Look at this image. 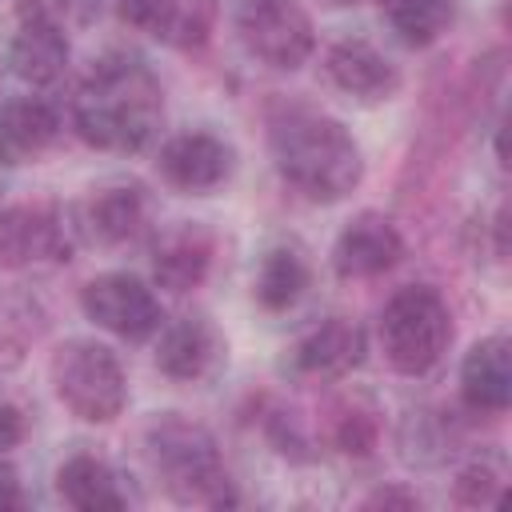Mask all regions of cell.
<instances>
[{
	"label": "cell",
	"instance_id": "1",
	"mask_svg": "<svg viewBox=\"0 0 512 512\" xmlns=\"http://www.w3.org/2000/svg\"><path fill=\"white\" fill-rule=\"evenodd\" d=\"M164 120V92L156 72L128 52L92 64L72 96V128L100 152H144Z\"/></svg>",
	"mask_w": 512,
	"mask_h": 512
},
{
	"label": "cell",
	"instance_id": "2",
	"mask_svg": "<svg viewBox=\"0 0 512 512\" xmlns=\"http://www.w3.org/2000/svg\"><path fill=\"white\" fill-rule=\"evenodd\" d=\"M268 152L280 180L316 204L344 200L364 176V156L352 132L312 108L276 112L268 120Z\"/></svg>",
	"mask_w": 512,
	"mask_h": 512
},
{
	"label": "cell",
	"instance_id": "3",
	"mask_svg": "<svg viewBox=\"0 0 512 512\" xmlns=\"http://www.w3.org/2000/svg\"><path fill=\"white\" fill-rule=\"evenodd\" d=\"M144 452H148V464L160 476L164 492L176 504H200V508L236 504V488H232L220 448L204 424L184 420L180 412H164L148 424Z\"/></svg>",
	"mask_w": 512,
	"mask_h": 512
},
{
	"label": "cell",
	"instance_id": "4",
	"mask_svg": "<svg viewBox=\"0 0 512 512\" xmlns=\"http://www.w3.org/2000/svg\"><path fill=\"white\" fill-rule=\"evenodd\" d=\"M452 332H456L452 312H448L444 296L428 284L396 288L376 320V336H380V352H384L388 368L400 376H412V380L428 376L444 360Z\"/></svg>",
	"mask_w": 512,
	"mask_h": 512
},
{
	"label": "cell",
	"instance_id": "5",
	"mask_svg": "<svg viewBox=\"0 0 512 512\" xmlns=\"http://www.w3.org/2000/svg\"><path fill=\"white\" fill-rule=\"evenodd\" d=\"M56 400L84 424H108L128 404V376L120 356L100 340H64L48 360Z\"/></svg>",
	"mask_w": 512,
	"mask_h": 512
},
{
	"label": "cell",
	"instance_id": "6",
	"mask_svg": "<svg viewBox=\"0 0 512 512\" xmlns=\"http://www.w3.org/2000/svg\"><path fill=\"white\" fill-rule=\"evenodd\" d=\"M236 36L244 52L272 72H296L316 52L312 16L296 0H244L236 12Z\"/></svg>",
	"mask_w": 512,
	"mask_h": 512
},
{
	"label": "cell",
	"instance_id": "7",
	"mask_svg": "<svg viewBox=\"0 0 512 512\" xmlns=\"http://www.w3.org/2000/svg\"><path fill=\"white\" fill-rule=\"evenodd\" d=\"M80 308L96 328H104V332H112L116 340H128V344L152 340L164 324V308H160L156 292L132 272L92 276L80 288Z\"/></svg>",
	"mask_w": 512,
	"mask_h": 512
},
{
	"label": "cell",
	"instance_id": "8",
	"mask_svg": "<svg viewBox=\"0 0 512 512\" xmlns=\"http://www.w3.org/2000/svg\"><path fill=\"white\" fill-rule=\"evenodd\" d=\"M80 236V220L56 204H8L0 208V268L20 272L40 260H68Z\"/></svg>",
	"mask_w": 512,
	"mask_h": 512
},
{
	"label": "cell",
	"instance_id": "9",
	"mask_svg": "<svg viewBox=\"0 0 512 512\" xmlns=\"http://www.w3.org/2000/svg\"><path fill=\"white\" fill-rule=\"evenodd\" d=\"M68 36L64 24L52 16V8L44 0H20L16 8V32L8 44V64L16 72V80H24L28 88H48L64 76L68 68Z\"/></svg>",
	"mask_w": 512,
	"mask_h": 512
},
{
	"label": "cell",
	"instance_id": "10",
	"mask_svg": "<svg viewBox=\"0 0 512 512\" xmlns=\"http://www.w3.org/2000/svg\"><path fill=\"white\" fill-rule=\"evenodd\" d=\"M232 168H236L232 144L212 132H180L164 140L156 152L160 180L180 192H212L232 176Z\"/></svg>",
	"mask_w": 512,
	"mask_h": 512
},
{
	"label": "cell",
	"instance_id": "11",
	"mask_svg": "<svg viewBox=\"0 0 512 512\" xmlns=\"http://www.w3.org/2000/svg\"><path fill=\"white\" fill-rule=\"evenodd\" d=\"M404 256V236L384 212H360L352 216L336 244H332V268L340 280H372L396 268Z\"/></svg>",
	"mask_w": 512,
	"mask_h": 512
},
{
	"label": "cell",
	"instance_id": "12",
	"mask_svg": "<svg viewBox=\"0 0 512 512\" xmlns=\"http://www.w3.org/2000/svg\"><path fill=\"white\" fill-rule=\"evenodd\" d=\"M112 4L128 28L148 32L152 40L184 52L208 44L216 20L212 0H112Z\"/></svg>",
	"mask_w": 512,
	"mask_h": 512
},
{
	"label": "cell",
	"instance_id": "13",
	"mask_svg": "<svg viewBox=\"0 0 512 512\" xmlns=\"http://www.w3.org/2000/svg\"><path fill=\"white\" fill-rule=\"evenodd\" d=\"M156 368L176 384H196L224 360V340L208 316H180L156 332Z\"/></svg>",
	"mask_w": 512,
	"mask_h": 512
},
{
	"label": "cell",
	"instance_id": "14",
	"mask_svg": "<svg viewBox=\"0 0 512 512\" xmlns=\"http://www.w3.org/2000/svg\"><path fill=\"white\" fill-rule=\"evenodd\" d=\"M324 72L344 96L364 104H380L400 92V68L372 40H360V36L336 40L324 56Z\"/></svg>",
	"mask_w": 512,
	"mask_h": 512
},
{
	"label": "cell",
	"instance_id": "15",
	"mask_svg": "<svg viewBox=\"0 0 512 512\" xmlns=\"http://www.w3.org/2000/svg\"><path fill=\"white\" fill-rule=\"evenodd\" d=\"M368 336L348 316H328L316 328H308L292 348V368L312 380H344L364 364Z\"/></svg>",
	"mask_w": 512,
	"mask_h": 512
},
{
	"label": "cell",
	"instance_id": "16",
	"mask_svg": "<svg viewBox=\"0 0 512 512\" xmlns=\"http://www.w3.org/2000/svg\"><path fill=\"white\" fill-rule=\"evenodd\" d=\"M460 400L480 416L508 412V404H512V344L504 332H492L464 352Z\"/></svg>",
	"mask_w": 512,
	"mask_h": 512
},
{
	"label": "cell",
	"instance_id": "17",
	"mask_svg": "<svg viewBox=\"0 0 512 512\" xmlns=\"http://www.w3.org/2000/svg\"><path fill=\"white\" fill-rule=\"evenodd\" d=\"M208 268H212V236L196 224L168 228L152 248V284L172 296L200 288Z\"/></svg>",
	"mask_w": 512,
	"mask_h": 512
},
{
	"label": "cell",
	"instance_id": "18",
	"mask_svg": "<svg viewBox=\"0 0 512 512\" xmlns=\"http://www.w3.org/2000/svg\"><path fill=\"white\" fill-rule=\"evenodd\" d=\"M464 444V428L448 408H408L396 424V448L408 468H444Z\"/></svg>",
	"mask_w": 512,
	"mask_h": 512
},
{
	"label": "cell",
	"instance_id": "19",
	"mask_svg": "<svg viewBox=\"0 0 512 512\" xmlns=\"http://www.w3.org/2000/svg\"><path fill=\"white\" fill-rule=\"evenodd\" d=\"M60 136V112L44 96H20L0 104V164L16 168L48 152Z\"/></svg>",
	"mask_w": 512,
	"mask_h": 512
},
{
	"label": "cell",
	"instance_id": "20",
	"mask_svg": "<svg viewBox=\"0 0 512 512\" xmlns=\"http://www.w3.org/2000/svg\"><path fill=\"white\" fill-rule=\"evenodd\" d=\"M144 224H148V200H144V188L136 184L100 188L80 212V232H88L104 248L132 244L144 232Z\"/></svg>",
	"mask_w": 512,
	"mask_h": 512
},
{
	"label": "cell",
	"instance_id": "21",
	"mask_svg": "<svg viewBox=\"0 0 512 512\" xmlns=\"http://www.w3.org/2000/svg\"><path fill=\"white\" fill-rule=\"evenodd\" d=\"M56 492L68 508L80 512H120L128 508V492L116 468L92 452H76L56 468Z\"/></svg>",
	"mask_w": 512,
	"mask_h": 512
},
{
	"label": "cell",
	"instance_id": "22",
	"mask_svg": "<svg viewBox=\"0 0 512 512\" xmlns=\"http://www.w3.org/2000/svg\"><path fill=\"white\" fill-rule=\"evenodd\" d=\"M308 288V264L296 248H272L264 252L260 268H256V280H252V292H256V304L264 312H288Z\"/></svg>",
	"mask_w": 512,
	"mask_h": 512
},
{
	"label": "cell",
	"instance_id": "23",
	"mask_svg": "<svg viewBox=\"0 0 512 512\" xmlns=\"http://www.w3.org/2000/svg\"><path fill=\"white\" fill-rule=\"evenodd\" d=\"M384 20L400 44L428 48L456 20V0H384Z\"/></svg>",
	"mask_w": 512,
	"mask_h": 512
},
{
	"label": "cell",
	"instance_id": "24",
	"mask_svg": "<svg viewBox=\"0 0 512 512\" xmlns=\"http://www.w3.org/2000/svg\"><path fill=\"white\" fill-rule=\"evenodd\" d=\"M456 504L464 508H492L504 500V460L500 456H476L460 468L452 484Z\"/></svg>",
	"mask_w": 512,
	"mask_h": 512
},
{
	"label": "cell",
	"instance_id": "25",
	"mask_svg": "<svg viewBox=\"0 0 512 512\" xmlns=\"http://www.w3.org/2000/svg\"><path fill=\"white\" fill-rule=\"evenodd\" d=\"M36 332H40V324H32L28 300H4L0 304V372L16 368L24 360Z\"/></svg>",
	"mask_w": 512,
	"mask_h": 512
},
{
	"label": "cell",
	"instance_id": "26",
	"mask_svg": "<svg viewBox=\"0 0 512 512\" xmlns=\"http://www.w3.org/2000/svg\"><path fill=\"white\" fill-rule=\"evenodd\" d=\"M376 432H380L376 428V416L372 412H360V408H344L336 416V424H332V440L348 456H368L376 448Z\"/></svg>",
	"mask_w": 512,
	"mask_h": 512
},
{
	"label": "cell",
	"instance_id": "27",
	"mask_svg": "<svg viewBox=\"0 0 512 512\" xmlns=\"http://www.w3.org/2000/svg\"><path fill=\"white\" fill-rule=\"evenodd\" d=\"M24 432H28L24 412H20V408H16L8 396H0V452L16 448V444L24 440Z\"/></svg>",
	"mask_w": 512,
	"mask_h": 512
},
{
	"label": "cell",
	"instance_id": "28",
	"mask_svg": "<svg viewBox=\"0 0 512 512\" xmlns=\"http://www.w3.org/2000/svg\"><path fill=\"white\" fill-rule=\"evenodd\" d=\"M364 508H420V496L408 488H376L364 496Z\"/></svg>",
	"mask_w": 512,
	"mask_h": 512
},
{
	"label": "cell",
	"instance_id": "29",
	"mask_svg": "<svg viewBox=\"0 0 512 512\" xmlns=\"http://www.w3.org/2000/svg\"><path fill=\"white\" fill-rule=\"evenodd\" d=\"M24 504V488H20V476L8 460H0V512H12Z\"/></svg>",
	"mask_w": 512,
	"mask_h": 512
},
{
	"label": "cell",
	"instance_id": "30",
	"mask_svg": "<svg viewBox=\"0 0 512 512\" xmlns=\"http://www.w3.org/2000/svg\"><path fill=\"white\" fill-rule=\"evenodd\" d=\"M328 4H360V0H328Z\"/></svg>",
	"mask_w": 512,
	"mask_h": 512
}]
</instances>
